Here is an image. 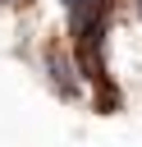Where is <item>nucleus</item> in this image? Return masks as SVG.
I'll return each mask as SVG.
<instances>
[{"instance_id":"nucleus-1","label":"nucleus","mask_w":142,"mask_h":147,"mask_svg":"<svg viewBox=\"0 0 142 147\" xmlns=\"http://www.w3.org/2000/svg\"><path fill=\"white\" fill-rule=\"evenodd\" d=\"M9 5H27V0H9Z\"/></svg>"}]
</instances>
